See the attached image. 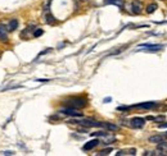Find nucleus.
<instances>
[{"instance_id": "b1692460", "label": "nucleus", "mask_w": 167, "mask_h": 156, "mask_svg": "<svg viewBox=\"0 0 167 156\" xmlns=\"http://www.w3.org/2000/svg\"><path fill=\"white\" fill-rule=\"evenodd\" d=\"M38 82H49V80H36Z\"/></svg>"}, {"instance_id": "423d86ee", "label": "nucleus", "mask_w": 167, "mask_h": 156, "mask_svg": "<svg viewBox=\"0 0 167 156\" xmlns=\"http://www.w3.org/2000/svg\"><path fill=\"white\" fill-rule=\"evenodd\" d=\"M140 49H145L143 51H159L162 50L163 46L162 45H150V44H143L140 45Z\"/></svg>"}, {"instance_id": "6ab92c4d", "label": "nucleus", "mask_w": 167, "mask_h": 156, "mask_svg": "<svg viewBox=\"0 0 167 156\" xmlns=\"http://www.w3.org/2000/svg\"><path fill=\"white\" fill-rule=\"evenodd\" d=\"M42 33H44V31H42L41 28H36V30L34 31V37H40Z\"/></svg>"}, {"instance_id": "a211bd4d", "label": "nucleus", "mask_w": 167, "mask_h": 156, "mask_svg": "<svg viewBox=\"0 0 167 156\" xmlns=\"http://www.w3.org/2000/svg\"><path fill=\"white\" fill-rule=\"evenodd\" d=\"M156 9H157V4H149L147 6V9H145V12H147L148 14H150V13H154Z\"/></svg>"}, {"instance_id": "9d476101", "label": "nucleus", "mask_w": 167, "mask_h": 156, "mask_svg": "<svg viewBox=\"0 0 167 156\" xmlns=\"http://www.w3.org/2000/svg\"><path fill=\"white\" fill-rule=\"evenodd\" d=\"M18 28V20L17 19H10L8 24H6V30H8V32H12L14 30H17Z\"/></svg>"}, {"instance_id": "dca6fc26", "label": "nucleus", "mask_w": 167, "mask_h": 156, "mask_svg": "<svg viewBox=\"0 0 167 156\" xmlns=\"http://www.w3.org/2000/svg\"><path fill=\"white\" fill-rule=\"evenodd\" d=\"M104 4H112V5H117L121 6L123 5V0H104Z\"/></svg>"}, {"instance_id": "412c9836", "label": "nucleus", "mask_w": 167, "mask_h": 156, "mask_svg": "<svg viewBox=\"0 0 167 156\" xmlns=\"http://www.w3.org/2000/svg\"><path fill=\"white\" fill-rule=\"evenodd\" d=\"M2 155H14L13 151H3V152H0Z\"/></svg>"}, {"instance_id": "20e7f679", "label": "nucleus", "mask_w": 167, "mask_h": 156, "mask_svg": "<svg viewBox=\"0 0 167 156\" xmlns=\"http://www.w3.org/2000/svg\"><path fill=\"white\" fill-rule=\"evenodd\" d=\"M145 124V119L144 118H139V117H136V118H133L131 120H130V127L131 128H135V129H139V128H143Z\"/></svg>"}, {"instance_id": "4be33fe9", "label": "nucleus", "mask_w": 167, "mask_h": 156, "mask_svg": "<svg viewBox=\"0 0 167 156\" xmlns=\"http://www.w3.org/2000/svg\"><path fill=\"white\" fill-rule=\"evenodd\" d=\"M159 128H167V123H162V124H159Z\"/></svg>"}, {"instance_id": "f3484780", "label": "nucleus", "mask_w": 167, "mask_h": 156, "mask_svg": "<svg viewBox=\"0 0 167 156\" xmlns=\"http://www.w3.org/2000/svg\"><path fill=\"white\" fill-rule=\"evenodd\" d=\"M161 141H163V137L159 134V136H152L149 138V142H153V143H159Z\"/></svg>"}, {"instance_id": "1a4fd4ad", "label": "nucleus", "mask_w": 167, "mask_h": 156, "mask_svg": "<svg viewBox=\"0 0 167 156\" xmlns=\"http://www.w3.org/2000/svg\"><path fill=\"white\" fill-rule=\"evenodd\" d=\"M8 40V30L6 26L0 24V41H6Z\"/></svg>"}, {"instance_id": "f257e3e1", "label": "nucleus", "mask_w": 167, "mask_h": 156, "mask_svg": "<svg viewBox=\"0 0 167 156\" xmlns=\"http://www.w3.org/2000/svg\"><path fill=\"white\" fill-rule=\"evenodd\" d=\"M86 105H88V101L84 97H71L68 100H66V106H70V108L82 109Z\"/></svg>"}, {"instance_id": "ddd939ff", "label": "nucleus", "mask_w": 167, "mask_h": 156, "mask_svg": "<svg viewBox=\"0 0 167 156\" xmlns=\"http://www.w3.org/2000/svg\"><path fill=\"white\" fill-rule=\"evenodd\" d=\"M45 22L48 23V24H54L55 23V18L52 16V14H50V12L46 9V12H45Z\"/></svg>"}, {"instance_id": "39448f33", "label": "nucleus", "mask_w": 167, "mask_h": 156, "mask_svg": "<svg viewBox=\"0 0 167 156\" xmlns=\"http://www.w3.org/2000/svg\"><path fill=\"white\" fill-rule=\"evenodd\" d=\"M61 113H62V114H64V115H70V117H82V113L78 111V109L70 108V106H67V108L62 109Z\"/></svg>"}, {"instance_id": "2eb2a0df", "label": "nucleus", "mask_w": 167, "mask_h": 156, "mask_svg": "<svg viewBox=\"0 0 167 156\" xmlns=\"http://www.w3.org/2000/svg\"><path fill=\"white\" fill-rule=\"evenodd\" d=\"M116 155H117V156H120V155H136V150H135V148H130V150H122V151H118Z\"/></svg>"}, {"instance_id": "5701e85b", "label": "nucleus", "mask_w": 167, "mask_h": 156, "mask_svg": "<svg viewBox=\"0 0 167 156\" xmlns=\"http://www.w3.org/2000/svg\"><path fill=\"white\" fill-rule=\"evenodd\" d=\"M111 100H112L111 97H107V98H104V102H111Z\"/></svg>"}, {"instance_id": "4468645a", "label": "nucleus", "mask_w": 167, "mask_h": 156, "mask_svg": "<svg viewBox=\"0 0 167 156\" xmlns=\"http://www.w3.org/2000/svg\"><path fill=\"white\" fill-rule=\"evenodd\" d=\"M103 128H104V129H108V131H117V129H118V125L112 124V123L103 122Z\"/></svg>"}, {"instance_id": "6e6552de", "label": "nucleus", "mask_w": 167, "mask_h": 156, "mask_svg": "<svg viewBox=\"0 0 167 156\" xmlns=\"http://www.w3.org/2000/svg\"><path fill=\"white\" fill-rule=\"evenodd\" d=\"M141 9H143L141 3L137 2V0L131 4V12H133L134 14H140V13H141Z\"/></svg>"}, {"instance_id": "0eeeda50", "label": "nucleus", "mask_w": 167, "mask_h": 156, "mask_svg": "<svg viewBox=\"0 0 167 156\" xmlns=\"http://www.w3.org/2000/svg\"><path fill=\"white\" fill-rule=\"evenodd\" d=\"M99 143H100V141H99L98 138H97V139H91V141L86 142V143L82 146V150H84V151H90V150H93L94 147H97Z\"/></svg>"}, {"instance_id": "9b49d317", "label": "nucleus", "mask_w": 167, "mask_h": 156, "mask_svg": "<svg viewBox=\"0 0 167 156\" xmlns=\"http://www.w3.org/2000/svg\"><path fill=\"white\" fill-rule=\"evenodd\" d=\"M104 138H103V141H100L101 143H104V145H109V143H113L114 141H116V137L114 136H111V134H104L103 136Z\"/></svg>"}, {"instance_id": "f8f14e48", "label": "nucleus", "mask_w": 167, "mask_h": 156, "mask_svg": "<svg viewBox=\"0 0 167 156\" xmlns=\"http://www.w3.org/2000/svg\"><path fill=\"white\" fill-rule=\"evenodd\" d=\"M157 150L161 152L162 155H166V154H167V142H165V141H161V142L158 143V146H157Z\"/></svg>"}, {"instance_id": "7ed1b4c3", "label": "nucleus", "mask_w": 167, "mask_h": 156, "mask_svg": "<svg viewBox=\"0 0 167 156\" xmlns=\"http://www.w3.org/2000/svg\"><path fill=\"white\" fill-rule=\"evenodd\" d=\"M157 106H158V104H157V102H154V101H148V102H143V104H137V105L129 106V109H131V108H136V109L150 110V109H156Z\"/></svg>"}, {"instance_id": "aec40b11", "label": "nucleus", "mask_w": 167, "mask_h": 156, "mask_svg": "<svg viewBox=\"0 0 167 156\" xmlns=\"http://www.w3.org/2000/svg\"><path fill=\"white\" fill-rule=\"evenodd\" d=\"M112 152V148H105V150H101L98 155H109Z\"/></svg>"}, {"instance_id": "f03ea898", "label": "nucleus", "mask_w": 167, "mask_h": 156, "mask_svg": "<svg viewBox=\"0 0 167 156\" xmlns=\"http://www.w3.org/2000/svg\"><path fill=\"white\" fill-rule=\"evenodd\" d=\"M72 123H77L82 127H86V128H91V127H100L103 128V122H97V120L93 119H81V120H71Z\"/></svg>"}]
</instances>
